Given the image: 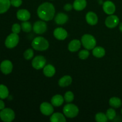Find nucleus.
I'll return each mask as SVG.
<instances>
[{"label":"nucleus","instance_id":"24","mask_svg":"<svg viewBox=\"0 0 122 122\" xmlns=\"http://www.w3.org/2000/svg\"><path fill=\"white\" fill-rule=\"evenodd\" d=\"M93 56L97 58H101L106 54V50L101 46H97L93 49Z\"/></svg>","mask_w":122,"mask_h":122},{"label":"nucleus","instance_id":"9","mask_svg":"<svg viewBox=\"0 0 122 122\" xmlns=\"http://www.w3.org/2000/svg\"><path fill=\"white\" fill-rule=\"evenodd\" d=\"M119 23V19L117 15H109L107 17L106 19L105 23H106V26L108 28H114L116 27Z\"/></svg>","mask_w":122,"mask_h":122},{"label":"nucleus","instance_id":"6","mask_svg":"<svg viewBox=\"0 0 122 122\" xmlns=\"http://www.w3.org/2000/svg\"><path fill=\"white\" fill-rule=\"evenodd\" d=\"M19 37L18 34L12 33L10 34L5 41V45L7 48L10 49L15 47L19 44Z\"/></svg>","mask_w":122,"mask_h":122},{"label":"nucleus","instance_id":"36","mask_svg":"<svg viewBox=\"0 0 122 122\" xmlns=\"http://www.w3.org/2000/svg\"><path fill=\"white\" fill-rule=\"evenodd\" d=\"M5 108V104L4 101H2V99L0 100V110H2V109Z\"/></svg>","mask_w":122,"mask_h":122},{"label":"nucleus","instance_id":"14","mask_svg":"<svg viewBox=\"0 0 122 122\" xmlns=\"http://www.w3.org/2000/svg\"><path fill=\"white\" fill-rule=\"evenodd\" d=\"M17 18L21 21H27L30 18L29 11L26 9L19 10L17 12Z\"/></svg>","mask_w":122,"mask_h":122},{"label":"nucleus","instance_id":"35","mask_svg":"<svg viewBox=\"0 0 122 122\" xmlns=\"http://www.w3.org/2000/svg\"><path fill=\"white\" fill-rule=\"evenodd\" d=\"M73 7L70 4H67L64 6V10L65 11H69L72 10Z\"/></svg>","mask_w":122,"mask_h":122},{"label":"nucleus","instance_id":"10","mask_svg":"<svg viewBox=\"0 0 122 122\" xmlns=\"http://www.w3.org/2000/svg\"><path fill=\"white\" fill-rule=\"evenodd\" d=\"M13 64L8 60H4L0 64V70L4 75H8L13 70Z\"/></svg>","mask_w":122,"mask_h":122},{"label":"nucleus","instance_id":"27","mask_svg":"<svg viewBox=\"0 0 122 122\" xmlns=\"http://www.w3.org/2000/svg\"><path fill=\"white\" fill-rule=\"evenodd\" d=\"M21 27L25 32H30L32 29V26L30 22L27 21H24L21 23Z\"/></svg>","mask_w":122,"mask_h":122},{"label":"nucleus","instance_id":"39","mask_svg":"<svg viewBox=\"0 0 122 122\" xmlns=\"http://www.w3.org/2000/svg\"><path fill=\"white\" fill-rule=\"evenodd\" d=\"M99 1H100V0H99Z\"/></svg>","mask_w":122,"mask_h":122},{"label":"nucleus","instance_id":"17","mask_svg":"<svg viewBox=\"0 0 122 122\" xmlns=\"http://www.w3.org/2000/svg\"><path fill=\"white\" fill-rule=\"evenodd\" d=\"M68 15L63 13H59L55 17V21L58 25H63L68 21Z\"/></svg>","mask_w":122,"mask_h":122},{"label":"nucleus","instance_id":"34","mask_svg":"<svg viewBox=\"0 0 122 122\" xmlns=\"http://www.w3.org/2000/svg\"><path fill=\"white\" fill-rule=\"evenodd\" d=\"M11 5L13 7H19L22 4V0H10Z\"/></svg>","mask_w":122,"mask_h":122},{"label":"nucleus","instance_id":"25","mask_svg":"<svg viewBox=\"0 0 122 122\" xmlns=\"http://www.w3.org/2000/svg\"><path fill=\"white\" fill-rule=\"evenodd\" d=\"M109 104L114 108H119L122 105V100L118 97H112L110 99Z\"/></svg>","mask_w":122,"mask_h":122},{"label":"nucleus","instance_id":"38","mask_svg":"<svg viewBox=\"0 0 122 122\" xmlns=\"http://www.w3.org/2000/svg\"></svg>","mask_w":122,"mask_h":122},{"label":"nucleus","instance_id":"13","mask_svg":"<svg viewBox=\"0 0 122 122\" xmlns=\"http://www.w3.org/2000/svg\"><path fill=\"white\" fill-rule=\"evenodd\" d=\"M67 32L62 27L56 28L54 31V36L58 40H64L67 37Z\"/></svg>","mask_w":122,"mask_h":122},{"label":"nucleus","instance_id":"5","mask_svg":"<svg viewBox=\"0 0 122 122\" xmlns=\"http://www.w3.org/2000/svg\"><path fill=\"white\" fill-rule=\"evenodd\" d=\"M15 118V113L12 109L5 108L0 112V119L4 122H11Z\"/></svg>","mask_w":122,"mask_h":122},{"label":"nucleus","instance_id":"22","mask_svg":"<svg viewBox=\"0 0 122 122\" xmlns=\"http://www.w3.org/2000/svg\"><path fill=\"white\" fill-rule=\"evenodd\" d=\"M64 98L61 95H56L51 98V104L55 107H60L64 102Z\"/></svg>","mask_w":122,"mask_h":122},{"label":"nucleus","instance_id":"3","mask_svg":"<svg viewBox=\"0 0 122 122\" xmlns=\"http://www.w3.org/2000/svg\"><path fill=\"white\" fill-rule=\"evenodd\" d=\"M81 42L84 48L88 50H93L97 44L96 39L92 35L89 34H85L83 35L81 39Z\"/></svg>","mask_w":122,"mask_h":122},{"label":"nucleus","instance_id":"30","mask_svg":"<svg viewBox=\"0 0 122 122\" xmlns=\"http://www.w3.org/2000/svg\"><path fill=\"white\" fill-rule=\"evenodd\" d=\"M33 54H34V53H33V50L29 48L27 49V50H26L25 51V52L23 54V56L25 59L29 60L32 59V57H33Z\"/></svg>","mask_w":122,"mask_h":122},{"label":"nucleus","instance_id":"28","mask_svg":"<svg viewBox=\"0 0 122 122\" xmlns=\"http://www.w3.org/2000/svg\"><path fill=\"white\" fill-rule=\"evenodd\" d=\"M95 120L97 122H107L108 118L104 113H98L95 115Z\"/></svg>","mask_w":122,"mask_h":122},{"label":"nucleus","instance_id":"23","mask_svg":"<svg viewBox=\"0 0 122 122\" xmlns=\"http://www.w3.org/2000/svg\"><path fill=\"white\" fill-rule=\"evenodd\" d=\"M11 5L10 0H0V14L6 13Z\"/></svg>","mask_w":122,"mask_h":122},{"label":"nucleus","instance_id":"12","mask_svg":"<svg viewBox=\"0 0 122 122\" xmlns=\"http://www.w3.org/2000/svg\"><path fill=\"white\" fill-rule=\"evenodd\" d=\"M102 8H103L104 11L108 15L113 14L116 11L115 5L110 1H107L104 2Z\"/></svg>","mask_w":122,"mask_h":122},{"label":"nucleus","instance_id":"31","mask_svg":"<svg viewBox=\"0 0 122 122\" xmlns=\"http://www.w3.org/2000/svg\"><path fill=\"white\" fill-rule=\"evenodd\" d=\"M64 100L67 102H72L73 100H74V94L72 92L68 91L66 92L64 95Z\"/></svg>","mask_w":122,"mask_h":122},{"label":"nucleus","instance_id":"7","mask_svg":"<svg viewBox=\"0 0 122 122\" xmlns=\"http://www.w3.org/2000/svg\"><path fill=\"white\" fill-rule=\"evenodd\" d=\"M46 63V60L45 57L42 56H38L33 59L32 65L34 69H36V70H39L45 66Z\"/></svg>","mask_w":122,"mask_h":122},{"label":"nucleus","instance_id":"18","mask_svg":"<svg viewBox=\"0 0 122 122\" xmlns=\"http://www.w3.org/2000/svg\"><path fill=\"white\" fill-rule=\"evenodd\" d=\"M44 74L46 77H52L56 73V69L51 64H47L45 65V66L44 67Z\"/></svg>","mask_w":122,"mask_h":122},{"label":"nucleus","instance_id":"19","mask_svg":"<svg viewBox=\"0 0 122 122\" xmlns=\"http://www.w3.org/2000/svg\"><path fill=\"white\" fill-rule=\"evenodd\" d=\"M71 82H72V78L71 76L66 75L60 79L58 81V85L61 87H66L70 85Z\"/></svg>","mask_w":122,"mask_h":122},{"label":"nucleus","instance_id":"15","mask_svg":"<svg viewBox=\"0 0 122 122\" xmlns=\"http://www.w3.org/2000/svg\"><path fill=\"white\" fill-rule=\"evenodd\" d=\"M86 20L89 25L93 26L98 23V17L95 13L89 11L86 15Z\"/></svg>","mask_w":122,"mask_h":122},{"label":"nucleus","instance_id":"29","mask_svg":"<svg viewBox=\"0 0 122 122\" xmlns=\"http://www.w3.org/2000/svg\"><path fill=\"white\" fill-rule=\"evenodd\" d=\"M106 116L108 118V120H113L116 116V111L113 108H109V109L107 110V112H106Z\"/></svg>","mask_w":122,"mask_h":122},{"label":"nucleus","instance_id":"26","mask_svg":"<svg viewBox=\"0 0 122 122\" xmlns=\"http://www.w3.org/2000/svg\"><path fill=\"white\" fill-rule=\"evenodd\" d=\"M9 95V91H8V88L4 85L1 84L0 85V99L7 98Z\"/></svg>","mask_w":122,"mask_h":122},{"label":"nucleus","instance_id":"21","mask_svg":"<svg viewBox=\"0 0 122 122\" xmlns=\"http://www.w3.org/2000/svg\"><path fill=\"white\" fill-rule=\"evenodd\" d=\"M50 121L51 122H65L66 121L65 117L60 113H52L50 117Z\"/></svg>","mask_w":122,"mask_h":122},{"label":"nucleus","instance_id":"4","mask_svg":"<svg viewBox=\"0 0 122 122\" xmlns=\"http://www.w3.org/2000/svg\"><path fill=\"white\" fill-rule=\"evenodd\" d=\"M63 113L67 117L74 118L78 114L79 108L76 105L67 104L63 108Z\"/></svg>","mask_w":122,"mask_h":122},{"label":"nucleus","instance_id":"37","mask_svg":"<svg viewBox=\"0 0 122 122\" xmlns=\"http://www.w3.org/2000/svg\"><path fill=\"white\" fill-rule=\"evenodd\" d=\"M119 29L122 32V23H120V25H119Z\"/></svg>","mask_w":122,"mask_h":122},{"label":"nucleus","instance_id":"20","mask_svg":"<svg viewBox=\"0 0 122 122\" xmlns=\"http://www.w3.org/2000/svg\"><path fill=\"white\" fill-rule=\"evenodd\" d=\"M86 4V0H75L73 2V7L75 10L81 11L85 8Z\"/></svg>","mask_w":122,"mask_h":122},{"label":"nucleus","instance_id":"11","mask_svg":"<svg viewBox=\"0 0 122 122\" xmlns=\"http://www.w3.org/2000/svg\"><path fill=\"white\" fill-rule=\"evenodd\" d=\"M41 112L45 116H50L54 112V108L52 104L47 102H44L40 106Z\"/></svg>","mask_w":122,"mask_h":122},{"label":"nucleus","instance_id":"33","mask_svg":"<svg viewBox=\"0 0 122 122\" xmlns=\"http://www.w3.org/2000/svg\"><path fill=\"white\" fill-rule=\"evenodd\" d=\"M21 26H20V25L18 23H15L12 26L11 30L13 33H15L18 34L20 32V30H21Z\"/></svg>","mask_w":122,"mask_h":122},{"label":"nucleus","instance_id":"8","mask_svg":"<svg viewBox=\"0 0 122 122\" xmlns=\"http://www.w3.org/2000/svg\"><path fill=\"white\" fill-rule=\"evenodd\" d=\"M47 29V25L45 21H37L34 23L33 26V32L36 34H42L46 31Z\"/></svg>","mask_w":122,"mask_h":122},{"label":"nucleus","instance_id":"1","mask_svg":"<svg viewBox=\"0 0 122 122\" xmlns=\"http://www.w3.org/2000/svg\"><path fill=\"white\" fill-rule=\"evenodd\" d=\"M55 8L50 2H44L38 7L37 14L38 17L44 21H50L55 15Z\"/></svg>","mask_w":122,"mask_h":122},{"label":"nucleus","instance_id":"2","mask_svg":"<svg viewBox=\"0 0 122 122\" xmlns=\"http://www.w3.org/2000/svg\"><path fill=\"white\" fill-rule=\"evenodd\" d=\"M32 46L34 50L37 51H45L48 48L49 43L45 38L42 36H38L33 40Z\"/></svg>","mask_w":122,"mask_h":122},{"label":"nucleus","instance_id":"16","mask_svg":"<svg viewBox=\"0 0 122 122\" xmlns=\"http://www.w3.org/2000/svg\"><path fill=\"white\" fill-rule=\"evenodd\" d=\"M81 42L78 39H74L72 40L68 45L69 50L71 52H76L81 48Z\"/></svg>","mask_w":122,"mask_h":122},{"label":"nucleus","instance_id":"32","mask_svg":"<svg viewBox=\"0 0 122 122\" xmlns=\"http://www.w3.org/2000/svg\"><path fill=\"white\" fill-rule=\"evenodd\" d=\"M89 52L88 50H82L79 53V57L82 60H85L89 57Z\"/></svg>","mask_w":122,"mask_h":122}]
</instances>
